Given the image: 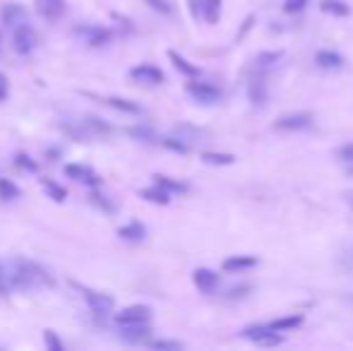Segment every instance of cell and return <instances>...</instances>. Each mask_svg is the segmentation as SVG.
<instances>
[{"mask_svg": "<svg viewBox=\"0 0 353 351\" xmlns=\"http://www.w3.org/2000/svg\"><path fill=\"white\" fill-rule=\"evenodd\" d=\"M10 279H12V289L19 291H41L56 286V279L41 265L29 260H14L12 270H10Z\"/></svg>", "mask_w": 353, "mask_h": 351, "instance_id": "1", "label": "cell"}, {"mask_svg": "<svg viewBox=\"0 0 353 351\" xmlns=\"http://www.w3.org/2000/svg\"><path fill=\"white\" fill-rule=\"evenodd\" d=\"M63 133L77 142H89L92 138H104L114 133V125H109L99 116H85V118H67L61 123Z\"/></svg>", "mask_w": 353, "mask_h": 351, "instance_id": "2", "label": "cell"}, {"mask_svg": "<svg viewBox=\"0 0 353 351\" xmlns=\"http://www.w3.org/2000/svg\"><path fill=\"white\" fill-rule=\"evenodd\" d=\"M243 337L250 339L253 344H257V347H279V344L284 342V337L274 328H269V323L267 325H250V328L243 330Z\"/></svg>", "mask_w": 353, "mask_h": 351, "instance_id": "3", "label": "cell"}, {"mask_svg": "<svg viewBox=\"0 0 353 351\" xmlns=\"http://www.w3.org/2000/svg\"><path fill=\"white\" fill-rule=\"evenodd\" d=\"M39 43V34L34 27H29L27 22L17 24L14 27V34H12V48L14 53H19V56H29V53L36 48Z\"/></svg>", "mask_w": 353, "mask_h": 351, "instance_id": "4", "label": "cell"}, {"mask_svg": "<svg viewBox=\"0 0 353 351\" xmlns=\"http://www.w3.org/2000/svg\"><path fill=\"white\" fill-rule=\"evenodd\" d=\"M193 17H202L207 24H217L222 17V0H188Z\"/></svg>", "mask_w": 353, "mask_h": 351, "instance_id": "5", "label": "cell"}, {"mask_svg": "<svg viewBox=\"0 0 353 351\" xmlns=\"http://www.w3.org/2000/svg\"><path fill=\"white\" fill-rule=\"evenodd\" d=\"M75 34L85 39V43H89V46H106L111 41V32L101 24H80Z\"/></svg>", "mask_w": 353, "mask_h": 351, "instance_id": "6", "label": "cell"}, {"mask_svg": "<svg viewBox=\"0 0 353 351\" xmlns=\"http://www.w3.org/2000/svg\"><path fill=\"white\" fill-rule=\"evenodd\" d=\"M188 94L204 106L217 104V101L222 99V89H217V87L209 85V82H188Z\"/></svg>", "mask_w": 353, "mask_h": 351, "instance_id": "7", "label": "cell"}, {"mask_svg": "<svg viewBox=\"0 0 353 351\" xmlns=\"http://www.w3.org/2000/svg\"><path fill=\"white\" fill-rule=\"evenodd\" d=\"M116 325H137V323H149L151 310L147 306H130L122 308L120 313H116Z\"/></svg>", "mask_w": 353, "mask_h": 351, "instance_id": "8", "label": "cell"}, {"mask_svg": "<svg viewBox=\"0 0 353 351\" xmlns=\"http://www.w3.org/2000/svg\"><path fill=\"white\" fill-rule=\"evenodd\" d=\"M80 289H82V286H80ZM82 296H85V301L89 304V308L94 310V313H99V315H106L109 310H114V306H116L114 296L101 294V291L82 289Z\"/></svg>", "mask_w": 353, "mask_h": 351, "instance_id": "9", "label": "cell"}, {"mask_svg": "<svg viewBox=\"0 0 353 351\" xmlns=\"http://www.w3.org/2000/svg\"><path fill=\"white\" fill-rule=\"evenodd\" d=\"M65 176L72 180H77V183H85V185H99L101 183L99 173H96L94 169L85 167V164H67Z\"/></svg>", "mask_w": 353, "mask_h": 351, "instance_id": "10", "label": "cell"}, {"mask_svg": "<svg viewBox=\"0 0 353 351\" xmlns=\"http://www.w3.org/2000/svg\"><path fill=\"white\" fill-rule=\"evenodd\" d=\"M130 77L135 82H140V85H161L164 82V72L159 70V67L154 65H137L130 70Z\"/></svg>", "mask_w": 353, "mask_h": 351, "instance_id": "11", "label": "cell"}, {"mask_svg": "<svg viewBox=\"0 0 353 351\" xmlns=\"http://www.w3.org/2000/svg\"><path fill=\"white\" fill-rule=\"evenodd\" d=\"M312 125V116L310 114H286L274 123L277 130H306Z\"/></svg>", "mask_w": 353, "mask_h": 351, "instance_id": "12", "label": "cell"}, {"mask_svg": "<svg viewBox=\"0 0 353 351\" xmlns=\"http://www.w3.org/2000/svg\"><path fill=\"white\" fill-rule=\"evenodd\" d=\"M36 12L46 22H58L65 14V0H36Z\"/></svg>", "mask_w": 353, "mask_h": 351, "instance_id": "13", "label": "cell"}, {"mask_svg": "<svg viewBox=\"0 0 353 351\" xmlns=\"http://www.w3.org/2000/svg\"><path fill=\"white\" fill-rule=\"evenodd\" d=\"M87 96H92V99L101 101V104L111 106V109H116V111H122V114H142V106L130 99H120V96H99V94H87Z\"/></svg>", "mask_w": 353, "mask_h": 351, "instance_id": "14", "label": "cell"}, {"mask_svg": "<svg viewBox=\"0 0 353 351\" xmlns=\"http://www.w3.org/2000/svg\"><path fill=\"white\" fill-rule=\"evenodd\" d=\"M118 332L125 342H145L147 337L151 334L149 323H137V325H118Z\"/></svg>", "mask_w": 353, "mask_h": 351, "instance_id": "15", "label": "cell"}, {"mask_svg": "<svg viewBox=\"0 0 353 351\" xmlns=\"http://www.w3.org/2000/svg\"><path fill=\"white\" fill-rule=\"evenodd\" d=\"M193 281L202 294H212V291L219 286V275L212 270H207V267H200V270H195Z\"/></svg>", "mask_w": 353, "mask_h": 351, "instance_id": "16", "label": "cell"}, {"mask_svg": "<svg viewBox=\"0 0 353 351\" xmlns=\"http://www.w3.org/2000/svg\"><path fill=\"white\" fill-rule=\"evenodd\" d=\"M0 17H3L5 24L14 27V24H22L24 19H27V10L19 3H5L3 8H0Z\"/></svg>", "mask_w": 353, "mask_h": 351, "instance_id": "17", "label": "cell"}, {"mask_svg": "<svg viewBox=\"0 0 353 351\" xmlns=\"http://www.w3.org/2000/svg\"><path fill=\"white\" fill-rule=\"evenodd\" d=\"M142 198L147 200V202H156V204H169L171 202V190H166L164 185H159V183H154V188H145L142 190Z\"/></svg>", "mask_w": 353, "mask_h": 351, "instance_id": "18", "label": "cell"}, {"mask_svg": "<svg viewBox=\"0 0 353 351\" xmlns=\"http://www.w3.org/2000/svg\"><path fill=\"white\" fill-rule=\"evenodd\" d=\"M315 63L322 67V70H339V67L344 65V58H341L336 51H320L315 56Z\"/></svg>", "mask_w": 353, "mask_h": 351, "instance_id": "19", "label": "cell"}, {"mask_svg": "<svg viewBox=\"0 0 353 351\" xmlns=\"http://www.w3.org/2000/svg\"><path fill=\"white\" fill-rule=\"evenodd\" d=\"M248 94H250V101L257 106H262L267 101V82L262 77H253L250 80V87H248Z\"/></svg>", "mask_w": 353, "mask_h": 351, "instance_id": "20", "label": "cell"}, {"mask_svg": "<svg viewBox=\"0 0 353 351\" xmlns=\"http://www.w3.org/2000/svg\"><path fill=\"white\" fill-rule=\"evenodd\" d=\"M118 236H120L122 241H142V238L147 236V228L142 226L140 222H130L118 228Z\"/></svg>", "mask_w": 353, "mask_h": 351, "instance_id": "21", "label": "cell"}, {"mask_svg": "<svg viewBox=\"0 0 353 351\" xmlns=\"http://www.w3.org/2000/svg\"><path fill=\"white\" fill-rule=\"evenodd\" d=\"M257 265L253 255H235V257H228L224 260V270L226 272H240V270H250V267Z\"/></svg>", "mask_w": 353, "mask_h": 351, "instance_id": "22", "label": "cell"}, {"mask_svg": "<svg viewBox=\"0 0 353 351\" xmlns=\"http://www.w3.org/2000/svg\"><path fill=\"white\" fill-rule=\"evenodd\" d=\"M320 10L325 14H334V17H346L351 12V8L344 3V0H322Z\"/></svg>", "mask_w": 353, "mask_h": 351, "instance_id": "23", "label": "cell"}, {"mask_svg": "<svg viewBox=\"0 0 353 351\" xmlns=\"http://www.w3.org/2000/svg\"><path fill=\"white\" fill-rule=\"evenodd\" d=\"M169 58H171V61H173L175 70H180V72H183V75H190V77H197V75H200V67H197V65H193V63H188L183 56H180V53L169 51Z\"/></svg>", "mask_w": 353, "mask_h": 351, "instance_id": "24", "label": "cell"}, {"mask_svg": "<svg viewBox=\"0 0 353 351\" xmlns=\"http://www.w3.org/2000/svg\"><path fill=\"white\" fill-rule=\"evenodd\" d=\"M303 323V315H286V318H277L269 323V328H274L277 332H286V330H293Z\"/></svg>", "mask_w": 353, "mask_h": 351, "instance_id": "25", "label": "cell"}, {"mask_svg": "<svg viewBox=\"0 0 353 351\" xmlns=\"http://www.w3.org/2000/svg\"><path fill=\"white\" fill-rule=\"evenodd\" d=\"M89 202L92 204H96L99 209H104L106 214H114L116 212V202H111V198H106V195H101L99 190H92L89 193Z\"/></svg>", "mask_w": 353, "mask_h": 351, "instance_id": "26", "label": "cell"}, {"mask_svg": "<svg viewBox=\"0 0 353 351\" xmlns=\"http://www.w3.org/2000/svg\"><path fill=\"white\" fill-rule=\"evenodd\" d=\"M204 164H214V167H228V164L235 162L233 154H219V152H204L202 154Z\"/></svg>", "mask_w": 353, "mask_h": 351, "instance_id": "27", "label": "cell"}, {"mask_svg": "<svg viewBox=\"0 0 353 351\" xmlns=\"http://www.w3.org/2000/svg\"><path fill=\"white\" fill-rule=\"evenodd\" d=\"M43 190H46L48 198H53V200H56V202H65L67 190L63 188V185L53 183V180H43Z\"/></svg>", "mask_w": 353, "mask_h": 351, "instance_id": "28", "label": "cell"}, {"mask_svg": "<svg viewBox=\"0 0 353 351\" xmlns=\"http://www.w3.org/2000/svg\"><path fill=\"white\" fill-rule=\"evenodd\" d=\"M127 135L135 140H140V142H156V135L151 128H147V125H137V128H130L127 130Z\"/></svg>", "mask_w": 353, "mask_h": 351, "instance_id": "29", "label": "cell"}, {"mask_svg": "<svg viewBox=\"0 0 353 351\" xmlns=\"http://www.w3.org/2000/svg\"><path fill=\"white\" fill-rule=\"evenodd\" d=\"M154 183L164 185V188H166V190H171V193H185V190H188V185L180 183V180L169 178V176H154Z\"/></svg>", "mask_w": 353, "mask_h": 351, "instance_id": "30", "label": "cell"}, {"mask_svg": "<svg viewBox=\"0 0 353 351\" xmlns=\"http://www.w3.org/2000/svg\"><path fill=\"white\" fill-rule=\"evenodd\" d=\"M161 145H164L166 149H173V152H180V154L190 152V145L185 142L183 138H164L161 140Z\"/></svg>", "mask_w": 353, "mask_h": 351, "instance_id": "31", "label": "cell"}, {"mask_svg": "<svg viewBox=\"0 0 353 351\" xmlns=\"http://www.w3.org/2000/svg\"><path fill=\"white\" fill-rule=\"evenodd\" d=\"M0 198L3 200H14L19 198V188L8 178H0Z\"/></svg>", "mask_w": 353, "mask_h": 351, "instance_id": "32", "label": "cell"}, {"mask_svg": "<svg viewBox=\"0 0 353 351\" xmlns=\"http://www.w3.org/2000/svg\"><path fill=\"white\" fill-rule=\"evenodd\" d=\"M339 162L346 167V171L353 176V145H344L339 149Z\"/></svg>", "mask_w": 353, "mask_h": 351, "instance_id": "33", "label": "cell"}, {"mask_svg": "<svg viewBox=\"0 0 353 351\" xmlns=\"http://www.w3.org/2000/svg\"><path fill=\"white\" fill-rule=\"evenodd\" d=\"M14 167L24 169V171H32V173H36V171H39L36 162H34L32 157H27V154H17V157H14Z\"/></svg>", "mask_w": 353, "mask_h": 351, "instance_id": "34", "label": "cell"}, {"mask_svg": "<svg viewBox=\"0 0 353 351\" xmlns=\"http://www.w3.org/2000/svg\"><path fill=\"white\" fill-rule=\"evenodd\" d=\"M279 58H281V53H259L257 56V67H262V70H267V67H272L274 63L279 61Z\"/></svg>", "mask_w": 353, "mask_h": 351, "instance_id": "35", "label": "cell"}, {"mask_svg": "<svg viewBox=\"0 0 353 351\" xmlns=\"http://www.w3.org/2000/svg\"><path fill=\"white\" fill-rule=\"evenodd\" d=\"M308 3H310V0H284V12H288V14L303 12Z\"/></svg>", "mask_w": 353, "mask_h": 351, "instance_id": "36", "label": "cell"}, {"mask_svg": "<svg viewBox=\"0 0 353 351\" xmlns=\"http://www.w3.org/2000/svg\"><path fill=\"white\" fill-rule=\"evenodd\" d=\"M12 291V279H10V272L0 265V296H8Z\"/></svg>", "mask_w": 353, "mask_h": 351, "instance_id": "37", "label": "cell"}, {"mask_svg": "<svg viewBox=\"0 0 353 351\" xmlns=\"http://www.w3.org/2000/svg\"><path fill=\"white\" fill-rule=\"evenodd\" d=\"M156 12H164V14H171L173 12V0H147Z\"/></svg>", "mask_w": 353, "mask_h": 351, "instance_id": "38", "label": "cell"}, {"mask_svg": "<svg viewBox=\"0 0 353 351\" xmlns=\"http://www.w3.org/2000/svg\"><path fill=\"white\" fill-rule=\"evenodd\" d=\"M43 339H46V347L48 349H56V351L63 349V342L58 339V334L53 332V330H43Z\"/></svg>", "mask_w": 353, "mask_h": 351, "instance_id": "39", "label": "cell"}, {"mask_svg": "<svg viewBox=\"0 0 353 351\" xmlns=\"http://www.w3.org/2000/svg\"><path fill=\"white\" fill-rule=\"evenodd\" d=\"M151 349H183L180 342H173V339H156V342H149Z\"/></svg>", "mask_w": 353, "mask_h": 351, "instance_id": "40", "label": "cell"}, {"mask_svg": "<svg viewBox=\"0 0 353 351\" xmlns=\"http://www.w3.org/2000/svg\"><path fill=\"white\" fill-rule=\"evenodd\" d=\"M5 96H8V77L0 72V101H3Z\"/></svg>", "mask_w": 353, "mask_h": 351, "instance_id": "41", "label": "cell"}, {"mask_svg": "<svg viewBox=\"0 0 353 351\" xmlns=\"http://www.w3.org/2000/svg\"><path fill=\"white\" fill-rule=\"evenodd\" d=\"M346 202H349V207L353 209V190L351 193H346Z\"/></svg>", "mask_w": 353, "mask_h": 351, "instance_id": "42", "label": "cell"}]
</instances>
